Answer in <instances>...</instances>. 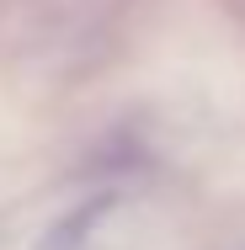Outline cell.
Wrapping results in <instances>:
<instances>
[{"instance_id": "6da1fadb", "label": "cell", "mask_w": 245, "mask_h": 250, "mask_svg": "<svg viewBox=\"0 0 245 250\" xmlns=\"http://www.w3.org/2000/svg\"><path fill=\"white\" fill-rule=\"evenodd\" d=\"M107 208H112V197H91V202H80L69 218H59V224L48 229L43 250H80V245H86V234L96 229V218L107 213Z\"/></svg>"}]
</instances>
